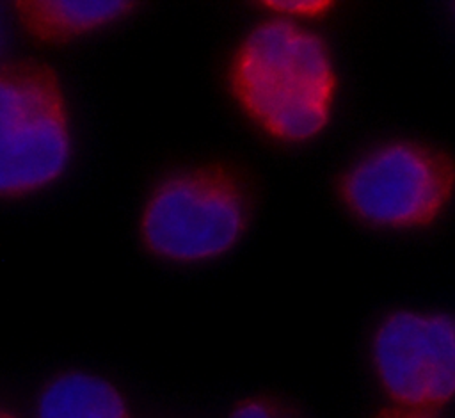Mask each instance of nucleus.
<instances>
[{"label": "nucleus", "instance_id": "obj_10", "mask_svg": "<svg viewBox=\"0 0 455 418\" xmlns=\"http://www.w3.org/2000/svg\"><path fill=\"white\" fill-rule=\"evenodd\" d=\"M371 418H439L437 413H427V411H412V409H400V407H384L379 413H375Z\"/></svg>", "mask_w": 455, "mask_h": 418}, {"label": "nucleus", "instance_id": "obj_13", "mask_svg": "<svg viewBox=\"0 0 455 418\" xmlns=\"http://www.w3.org/2000/svg\"><path fill=\"white\" fill-rule=\"evenodd\" d=\"M453 9H455V5H453Z\"/></svg>", "mask_w": 455, "mask_h": 418}, {"label": "nucleus", "instance_id": "obj_12", "mask_svg": "<svg viewBox=\"0 0 455 418\" xmlns=\"http://www.w3.org/2000/svg\"><path fill=\"white\" fill-rule=\"evenodd\" d=\"M0 418H14V416H11L9 413H5V411H2V409H0Z\"/></svg>", "mask_w": 455, "mask_h": 418}, {"label": "nucleus", "instance_id": "obj_6", "mask_svg": "<svg viewBox=\"0 0 455 418\" xmlns=\"http://www.w3.org/2000/svg\"><path fill=\"white\" fill-rule=\"evenodd\" d=\"M137 9L133 2L23 0L9 5L12 25L41 46H68L108 30Z\"/></svg>", "mask_w": 455, "mask_h": 418}, {"label": "nucleus", "instance_id": "obj_8", "mask_svg": "<svg viewBox=\"0 0 455 418\" xmlns=\"http://www.w3.org/2000/svg\"><path fill=\"white\" fill-rule=\"evenodd\" d=\"M259 9L270 16L309 25L311 21L329 16L336 9L332 0H270L261 2Z\"/></svg>", "mask_w": 455, "mask_h": 418}, {"label": "nucleus", "instance_id": "obj_4", "mask_svg": "<svg viewBox=\"0 0 455 418\" xmlns=\"http://www.w3.org/2000/svg\"><path fill=\"white\" fill-rule=\"evenodd\" d=\"M76 155L71 96L59 69L37 57L0 60V201L36 197L60 183Z\"/></svg>", "mask_w": 455, "mask_h": 418}, {"label": "nucleus", "instance_id": "obj_7", "mask_svg": "<svg viewBox=\"0 0 455 418\" xmlns=\"http://www.w3.org/2000/svg\"><path fill=\"white\" fill-rule=\"evenodd\" d=\"M34 418H130V411L112 381L85 370H68L43 384Z\"/></svg>", "mask_w": 455, "mask_h": 418}, {"label": "nucleus", "instance_id": "obj_5", "mask_svg": "<svg viewBox=\"0 0 455 418\" xmlns=\"http://www.w3.org/2000/svg\"><path fill=\"white\" fill-rule=\"evenodd\" d=\"M366 358L387 406L439 413L455 402V315L391 308L373 324Z\"/></svg>", "mask_w": 455, "mask_h": 418}, {"label": "nucleus", "instance_id": "obj_2", "mask_svg": "<svg viewBox=\"0 0 455 418\" xmlns=\"http://www.w3.org/2000/svg\"><path fill=\"white\" fill-rule=\"evenodd\" d=\"M256 208V189L233 162H183L149 183L137 210L135 233L142 251L160 263L208 265L245 240Z\"/></svg>", "mask_w": 455, "mask_h": 418}, {"label": "nucleus", "instance_id": "obj_1", "mask_svg": "<svg viewBox=\"0 0 455 418\" xmlns=\"http://www.w3.org/2000/svg\"><path fill=\"white\" fill-rule=\"evenodd\" d=\"M236 114L265 141L306 146L332 125L341 73L329 41L313 27L265 14L249 25L224 64Z\"/></svg>", "mask_w": 455, "mask_h": 418}, {"label": "nucleus", "instance_id": "obj_3", "mask_svg": "<svg viewBox=\"0 0 455 418\" xmlns=\"http://www.w3.org/2000/svg\"><path fill=\"white\" fill-rule=\"evenodd\" d=\"M334 197L343 213L366 229L428 231L455 206V155L418 135L377 139L339 167Z\"/></svg>", "mask_w": 455, "mask_h": 418}, {"label": "nucleus", "instance_id": "obj_11", "mask_svg": "<svg viewBox=\"0 0 455 418\" xmlns=\"http://www.w3.org/2000/svg\"><path fill=\"white\" fill-rule=\"evenodd\" d=\"M11 27L12 20H11V12L9 7L0 4V60L5 57V50L9 44V36H11Z\"/></svg>", "mask_w": 455, "mask_h": 418}, {"label": "nucleus", "instance_id": "obj_9", "mask_svg": "<svg viewBox=\"0 0 455 418\" xmlns=\"http://www.w3.org/2000/svg\"><path fill=\"white\" fill-rule=\"evenodd\" d=\"M224 418H302L288 404L267 397L251 395L235 402Z\"/></svg>", "mask_w": 455, "mask_h": 418}]
</instances>
